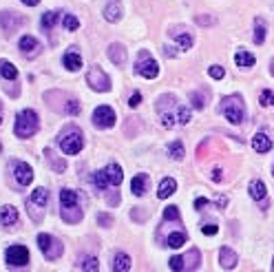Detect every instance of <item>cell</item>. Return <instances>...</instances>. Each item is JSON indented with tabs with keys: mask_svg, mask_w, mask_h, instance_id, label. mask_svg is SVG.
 <instances>
[{
	"mask_svg": "<svg viewBox=\"0 0 274 272\" xmlns=\"http://www.w3.org/2000/svg\"><path fill=\"white\" fill-rule=\"evenodd\" d=\"M219 111L223 113V117L230 122V124H241L245 117V104L241 96H228L221 100Z\"/></svg>",
	"mask_w": 274,
	"mask_h": 272,
	"instance_id": "6da1fadb",
	"label": "cell"
},
{
	"mask_svg": "<svg viewBox=\"0 0 274 272\" xmlns=\"http://www.w3.org/2000/svg\"><path fill=\"white\" fill-rule=\"evenodd\" d=\"M58 144L60 148H62L64 155H77L82 151V144H84V139H82V133L77 126H64V131L60 133L58 137Z\"/></svg>",
	"mask_w": 274,
	"mask_h": 272,
	"instance_id": "7a4b0ae2",
	"label": "cell"
},
{
	"mask_svg": "<svg viewBox=\"0 0 274 272\" xmlns=\"http://www.w3.org/2000/svg\"><path fill=\"white\" fill-rule=\"evenodd\" d=\"M38 126H40V117L36 111L27 109V111H20V113L16 115V135H18V137H22V139L31 137V135L38 131Z\"/></svg>",
	"mask_w": 274,
	"mask_h": 272,
	"instance_id": "3957f363",
	"label": "cell"
},
{
	"mask_svg": "<svg viewBox=\"0 0 274 272\" xmlns=\"http://www.w3.org/2000/svg\"><path fill=\"white\" fill-rule=\"evenodd\" d=\"M60 206H62V219L67 224H77L82 219V208L77 206V195L69 188L60 193Z\"/></svg>",
	"mask_w": 274,
	"mask_h": 272,
	"instance_id": "277c9868",
	"label": "cell"
},
{
	"mask_svg": "<svg viewBox=\"0 0 274 272\" xmlns=\"http://www.w3.org/2000/svg\"><path fill=\"white\" fill-rule=\"evenodd\" d=\"M47 201H49V191L47 188H36L31 193L29 201H27V213L31 215L34 221H42L44 219V208H47Z\"/></svg>",
	"mask_w": 274,
	"mask_h": 272,
	"instance_id": "5b68a950",
	"label": "cell"
},
{
	"mask_svg": "<svg viewBox=\"0 0 274 272\" xmlns=\"http://www.w3.org/2000/svg\"><path fill=\"white\" fill-rule=\"evenodd\" d=\"M135 73L146 78V80H155V78H157L159 67L148 51H140V56H137V60H135Z\"/></svg>",
	"mask_w": 274,
	"mask_h": 272,
	"instance_id": "8992f818",
	"label": "cell"
},
{
	"mask_svg": "<svg viewBox=\"0 0 274 272\" xmlns=\"http://www.w3.org/2000/svg\"><path fill=\"white\" fill-rule=\"evenodd\" d=\"M157 109H159V113H162V124L166 126V129H170V126L177 124V119H175V109H177V100H175L173 96H164V97H159Z\"/></svg>",
	"mask_w": 274,
	"mask_h": 272,
	"instance_id": "52a82bcc",
	"label": "cell"
},
{
	"mask_svg": "<svg viewBox=\"0 0 274 272\" xmlns=\"http://www.w3.org/2000/svg\"><path fill=\"white\" fill-rule=\"evenodd\" d=\"M38 246H40V250L44 253V257H47L49 261H53V259H58L60 254H62V244H60L58 239H53L51 234H47V233L38 234Z\"/></svg>",
	"mask_w": 274,
	"mask_h": 272,
	"instance_id": "ba28073f",
	"label": "cell"
},
{
	"mask_svg": "<svg viewBox=\"0 0 274 272\" xmlns=\"http://www.w3.org/2000/svg\"><path fill=\"white\" fill-rule=\"evenodd\" d=\"M87 82L93 91H97V93L111 91V78L106 76L100 67H91V71H89V76H87Z\"/></svg>",
	"mask_w": 274,
	"mask_h": 272,
	"instance_id": "9c48e42d",
	"label": "cell"
},
{
	"mask_svg": "<svg viewBox=\"0 0 274 272\" xmlns=\"http://www.w3.org/2000/svg\"><path fill=\"white\" fill-rule=\"evenodd\" d=\"M5 259L11 268H22L29 263V250L24 246H11V248H7Z\"/></svg>",
	"mask_w": 274,
	"mask_h": 272,
	"instance_id": "30bf717a",
	"label": "cell"
},
{
	"mask_svg": "<svg viewBox=\"0 0 274 272\" xmlns=\"http://www.w3.org/2000/svg\"><path fill=\"white\" fill-rule=\"evenodd\" d=\"M93 124L100 129H111L115 124V111L111 106H97L93 111Z\"/></svg>",
	"mask_w": 274,
	"mask_h": 272,
	"instance_id": "8fae6325",
	"label": "cell"
},
{
	"mask_svg": "<svg viewBox=\"0 0 274 272\" xmlns=\"http://www.w3.org/2000/svg\"><path fill=\"white\" fill-rule=\"evenodd\" d=\"M11 166H14L16 181H18L20 186H29L31 179H34V171H31L29 164H24V162H11Z\"/></svg>",
	"mask_w": 274,
	"mask_h": 272,
	"instance_id": "7c38bea8",
	"label": "cell"
},
{
	"mask_svg": "<svg viewBox=\"0 0 274 272\" xmlns=\"http://www.w3.org/2000/svg\"><path fill=\"white\" fill-rule=\"evenodd\" d=\"M250 195L255 201H259V206L263 210L268 208V188H265V184L261 179H255L250 184Z\"/></svg>",
	"mask_w": 274,
	"mask_h": 272,
	"instance_id": "4fadbf2b",
	"label": "cell"
},
{
	"mask_svg": "<svg viewBox=\"0 0 274 272\" xmlns=\"http://www.w3.org/2000/svg\"><path fill=\"white\" fill-rule=\"evenodd\" d=\"M62 64H64V69L67 71H80L82 69V56H80V51H77L75 47L73 49H69L67 53H64V58H62Z\"/></svg>",
	"mask_w": 274,
	"mask_h": 272,
	"instance_id": "5bb4252c",
	"label": "cell"
},
{
	"mask_svg": "<svg viewBox=\"0 0 274 272\" xmlns=\"http://www.w3.org/2000/svg\"><path fill=\"white\" fill-rule=\"evenodd\" d=\"M219 263H221V268H226V270H232V268L239 263V257H237V253L232 248L223 246V248L219 250Z\"/></svg>",
	"mask_w": 274,
	"mask_h": 272,
	"instance_id": "9a60e30c",
	"label": "cell"
},
{
	"mask_svg": "<svg viewBox=\"0 0 274 272\" xmlns=\"http://www.w3.org/2000/svg\"><path fill=\"white\" fill-rule=\"evenodd\" d=\"M104 18L109 22H120L122 18V7H120V0H106V7H104Z\"/></svg>",
	"mask_w": 274,
	"mask_h": 272,
	"instance_id": "2e32d148",
	"label": "cell"
},
{
	"mask_svg": "<svg viewBox=\"0 0 274 272\" xmlns=\"http://www.w3.org/2000/svg\"><path fill=\"white\" fill-rule=\"evenodd\" d=\"M130 191H133V195L144 197L148 193V175H135L130 181Z\"/></svg>",
	"mask_w": 274,
	"mask_h": 272,
	"instance_id": "e0dca14e",
	"label": "cell"
},
{
	"mask_svg": "<svg viewBox=\"0 0 274 272\" xmlns=\"http://www.w3.org/2000/svg\"><path fill=\"white\" fill-rule=\"evenodd\" d=\"M175 191H177V181H175L173 177H164V179L159 181L157 197H159V199H166V197H170Z\"/></svg>",
	"mask_w": 274,
	"mask_h": 272,
	"instance_id": "ac0fdd59",
	"label": "cell"
},
{
	"mask_svg": "<svg viewBox=\"0 0 274 272\" xmlns=\"http://www.w3.org/2000/svg\"><path fill=\"white\" fill-rule=\"evenodd\" d=\"M170 36H173L175 38V42H177V49L179 51H188V49L193 47V36L190 34H186V31H182V34H179V29H173V31H170Z\"/></svg>",
	"mask_w": 274,
	"mask_h": 272,
	"instance_id": "d6986e66",
	"label": "cell"
},
{
	"mask_svg": "<svg viewBox=\"0 0 274 272\" xmlns=\"http://www.w3.org/2000/svg\"><path fill=\"white\" fill-rule=\"evenodd\" d=\"M252 148H255L256 153H268L270 148H272V139L265 133H256L255 137H252Z\"/></svg>",
	"mask_w": 274,
	"mask_h": 272,
	"instance_id": "ffe728a7",
	"label": "cell"
},
{
	"mask_svg": "<svg viewBox=\"0 0 274 272\" xmlns=\"http://www.w3.org/2000/svg\"><path fill=\"white\" fill-rule=\"evenodd\" d=\"M18 221V210L14 206H2L0 208V224L2 226H14Z\"/></svg>",
	"mask_w": 274,
	"mask_h": 272,
	"instance_id": "44dd1931",
	"label": "cell"
},
{
	"mask_svg": "<svg viewBox=\"0 0 274 272\" xmlns=\"http://www.w3.org/2000/svg\"><path fill=\"white\" fill-rule=\"evenodd\" d=\"M106 177H109V184H111L113 188H117L122 184V177H124V173H122V168L117 166V164H111V166L104 168Z\"/></svg>",
	"mask_w": 274,
	"mask_h": 272,
	"instance_id": "7402d4cb",
	"label": "cell"
},
{
	"mask_svg": "<svg viewBox=\"0 0 274 272\" xmlns=\"http://www.w3.org/2000/svg\"><path fill=\"white\" fill-rule=\"evenodd\" d=\"M38 49H40V42L34 38V36H22V38H20V51H22V53L34 56Z\"/></svg>",
	"mask_w": 274,
	"mask_h": 272,
	"instance_id": "603a6c76",
	"label": "cell"
},
{
	"mask_svg": "<svg viewBox=\"0 0 274 272\" xmlns=\"http://www.w3.org/2000/svg\"><path fill=\"white\" fill-rule=\"evenodd\" d=\"M109 58H111V60L117 64V67H122V64H124V60H126V51H124V47H122L120 42L111 44V47H109Z\"/></svg>",
	"mask_w": 274,
	"mask_h": 272,
	"instance_id": "cb8c5ba5",
	"label": "cell"
},
{
	"mask_svg": "<svg viewBox=\"0 0 274 272\" xmlns=\"http://www.w3.org/2000/svg\"><path fill=\"white\" fill-rule=\"evenodd\" d=\"M166 244H168V248H182L183 244H186V230H173V233L168 234V239H166Z\"/></svg>",
	"mask_w": 274,
	"mask_h": 272,
	"instance_id": "d4e9b609",
	"label": "cell"
},
{
	"mask_svg": "<svg viewBox=\"0 0 274 272\" xmlns=\"http://www.w3.org/2000/svg\"><path fill=\"white\" fill-rule=\"evenodd\" d=\"M0 78H5V80H18V69L14 67L11 62L7 60H0Z\"/></svg>",
	"mask_w": 274,
	"mask_h": 272,
	"instance_id": "484cf974",
	"label": "cell"
},
{
	"mask_svg": "<svg viewBox=\"0 0 274 272\" xmlns=\"http://www.w3.org/2000/svg\"><path fill=\"white\" fill-rule=\"evenodd\" d=\"M130 268V257L126 253H117L115 261H113V270L115 272H126Z\"/></svg>",
	"mask_w": 274,
	"mask_h": 272,
	"instance_id": "4316f807",
	"label": "cell"
},
{
	"mask_svg": "<svg viewBox=\"0 0 274 272\" xmlns=\"http://www.w3.org/2000/svg\"><path fill=\"white\" fill-rule=\"evenodd\" d=\"M235 62L239 64V67H243V69H248V67H255V56L252 53H248V51H237V56H235Z\"/></svg>",
	"mask_w": 274,
	"mask_h": 272,
	"instance_id": "83f0119b",
	"label": "cell"
},
{
	"mask_svg": "<svg viewBox=\"0 0 274 272\" xmlns=\"http://www.w3.org/2000/svg\"><path fill=\"white\" fill-rule=\"evenodd\" d=\"M183 261H186V270H195V268H199V261H201V257H199V250L193 248L190 253L183 257Z\"/></svg>",
	"mask_w": 274,
	"mask_h": 272,
	"instance_id": "f1b7e54d",
	"label": "cell"
},
{
	"mask_svg": "<svg viewBox=\"0 0 274 272\" xmlns=\"http://www.w3.org/2000/svg\"><path fill=\"white\" fill-rule=\"evenodd\" d=\"M255 42L256 44L265 42V22H263V18H255Z\"/></svg>",
	"mask_w": 274,
	"mask_h": 272,
	"instance_id": "f546056e",
	"label": "cell"
},
{
	"mask_svg": "<svg viewBox=\"0 0 274 272\" xmlns=\"http://www.w3.org/2000/svg\"><path fill=\"white\" fill-rule=\"evenodd\" d=\"M175 119H177V124H186L188 119H190V109L183 104H177V109H175Z\"/></svg>",
	"mask_w": 274,
	"mask_h": 272,
	"instance_id": "4dcf8cb0",
	"label": "cell"
},
{
	"mask_svg": "<svg viewBox=\"0 0 274 272\" xmlns=\"http://www.w3.org/2000/svg\"><path fill=\"white\" fill-rule=\"evenodd\" d=\"M93 184H95L100 191H106V188L111 186L109 184V177H106V173L104 171H97V173H93Z\"/></svg>",
	"mask_w": 274,
	"mask_h": 272,
	"instance_id": "1f68e13d",
	"label": "cell"
},
{
	"mask_svg": "<svg viewBox=\"0 0 274 272\" xmlns=\"http://www.w3.org/2000/svg\"><path fill=\"white\" fill-rule=\"evenodd\" d=\"M80 268L82 270H87V272H97V268H100V263H97V259L95 257H82V261H80Z\"/></svg>",
	"mask_w": 274,
	"mask_h": 272,
	"instance_id": "d6a6232c",
	"label": "cell"
},
{
	"mask_svg": "<svg viewBox=\"0 0 274 272\" xmlns=\"http://www.w3.org/2000/svg\"><path fill=\"white\" fill-rule=\"evenodd\" d=\"M58 18H60V14H58V11H47V14L42 16V27L47 29V31H51V29H53V24L58 22Z\"/></svg>",
	"mask_w": 274,
	"mask_h": 272,
	"instance_id": "836d02e7",
	"label": "cell"
},
{
	"mask_svg": "<svg viewBox=\"0 0 274 272\" xmlns=\"http://www.w3.org/2000/svg\"><path fill=\"white\" fill-rule=\"evenodd\" d=\"M168 155H170L173 159H177V162H179V159H183V144L179 142V139H177V142H173V144L168 146Z\"/></svg>",
	"mask_w": 274,
	"mask_h": 272,
	"instance_id": "e575fe53",
	"label": "cell"
},
{
	"mask_svg": "<svg viewBox=\"0 0 274 272\" xmlns=\"http://www.w3.org/2000/svg\"><path fill=\"white\" fill-rule=\"evenodd\" d=\"M164 219L166 221H173V224H179V210H177V206H168V208L164 210Z\"/></svg>",
	"mask_w": 274,
	"mask_h": 272,
	"instance_id": "d590c367",
	"label": "cell"
},
{
	"mask_svg": "<svg viewBox=\"0 0 274 272\" xmlns=\"http://www.w3.org/2000/svg\"><path fill=\"white\" fill-rule=\"evenodd\" d=\"M80 113V102L75 97H69L67 104H64V115H77Z\"/></svg>",
	"mask_w": 274,
	"mask_h": 272,
	"instance_id": "8d00e7d4",
	"label": "cell"
},
{
	"mask_svg": "<svg viewBox=\"0 0 274 272\" xmlns=\"http://www.w3.org/2000/svg\"><path fill=\"white\" fill-rule=\"evenodd\" d=\"M168 266L173 268L175 272H182V270H186V261H183V257H182V254H175V257H170Z\"/></svg>",
	"mask_w": 274,
	"mask_h": 272,
	"instance_id": "74e56055",
	"label": "cell"
},
{
	"mask_svg": "<svg viewBox=\"0 0 274 272\" xmlns=\"http://www.w3.org/2000/svg\"><path fill=\"white\" fill-rule=\"evenodd\" d=\"M259 102H261V106H274V91L263 89V91H261Z\"/></svg>",
	"mask_w": 274,
	"mask_h": 272,
	"instance_id": "f35d334b",
	"label": "cell"
},
{
	"mask_svg": "<svg viewBox=\"0 0 274 272\" xmlns=\"http://www.w3.org/2000/svg\"><path fill=\"white\" fill-rule=\"evenodd\" d=\"M77 27H80V22H77L75 16H71V14L64 16V29H67V31H75Z\"/></svg>",
	"mask_w": 274,
	"mask_h": 272,
	"instance_id": "ab89813d",
	"label": "cell"
},
{
	"mask_svg": "<svg viewBox=\"0 0 274 272\" xmlns=\"http://www.w3.org/2000/svg\"><path fill=\"white\" fill-rule=\"evenodd\" d=\"M193 106L195 109H203V106H206V96H203V93H199V91H193Z\"/></svg>",
	"mask_w": 274,
	"mask_h": 272,
	"instance_id": "60d3db41",
	"label": "cell"
},
{
	"mask_svg": "<svg viewBox=\"0 0 274 272\" xmlns=\"http://www.w3.org/2000/svg\"><path fill=\"white\" fill-rule=\"evenodd\" d=\"M47 155H49V157H51V162H53V168H55V171H58V173H62L64 168H67V164H64L62 159H55V157H53L51 148H47Z\"/></svg>",
	"mask_w": 274,
	"mask_h": 272,
	"instance_id": "b9f144b4",
	"label": "cell"
},
{
	"mask_svg": "<svg viewBox=\"0 0 274 272\" xmlns=\"http://www.w3.org/2000/svg\"><path fill=\"white\" fill-rule=\"evenodd\" d=\"M210 78H215V80H221L223 76H226V71H223V67H219V64H212L210 67Z\"/></svg>",
	"mask_w": 274,
	"mask_h": 272,
	"instance_id": "7bdbcfd3",
	"label": "cell"
},
{
	"mask_svg": "<svg viewBox=\"0 0 274 272\" xmlns=\"http://www.w3.org/2000/svg\"><path fill=\"white\" fill-rule=\"evenodd\" d=\"M97 224H100L102 228H109V226H111L113 221H111V217H109V215H104V213H100V215H97Z\"/></svg>",
	"mask_w": 274,
	"mask_h": 272,
	"instance_id": "ee69618b",
	"label": "cell"
},
{
	"mask_svg": "<svg viewBox=\"0 0 274 272\" xmlns=\"http://www.w3.org/2000/svg\"><path fill=\"white\" fill-rule=\"evenodd\" d=\"M140 102H142V93H140V91H135L133 96H130L128 104H130V106H140Z\"/></svg>",
	"mask_w": 274,
	"mask_h": 272,
	"instance_id": "f6af8a7d",
	"label": "cell"
},
{
	"mask_svg": "<svg viewBox=\"0 0 274 272\" xmlns=\"http://www.w3.org/2000/svg\"><path fill=\"white\" fill-rule=\"evenodd\" d=\"M217 230H219V228H217L215 224H206V226H201V233H203V234H217Z\"/></svg>",
	"mask_w": 274,
	"mask_h": 272,
	"instance_id": "bcb514c9",
	"label": "cell"
},
{
	"mask_svg": "<svg viewBox=\"0 0 274 272\" xmlns=\"http://www.w3.org/2000/svg\"><path fill=\"white\" fill-rule=\"evenodd\" d=\"M197 22H203V27H210V24H215V18H208V16H197Z\"/></svg>",
	"mask_w": 274,
	"mask_h": 272,
	"instance_id": "7dc6e473",
	"label": "cell"
},
{
	"mask_svg": "<svg viewBox=\"0 0 274 272\" xmlns=\"http://www.w3.org/2000/svg\"><path fill=\"white\" fill-rule=\"evenodd\" d=\"M215 204L219 206V208H226V206H228V197H226V195H219V197H215Z\"/></svg>",
	"mask_w": 274,
	"mask_h": 272,
	"instance_id": "c3c4849f",
	"label": "cell"
},
{
	"mask_svg": "<svg viewBox=\"0 0 274 272\" xmlns=\"http://www.w3.org/2000/svg\"><path fill=\"white\" fill-rule=\"evenodd\" d=\"M206 206H208V199H206V197H199V199L195 201V208H197V210H203Z\"/></svg>",
	"mask_w": 274,
	"mask_h": 272,
	"instance_id": "681fc988",
	"label": "cell"
},
{
	"mask_svg": "<svg viewBox=\"0 0 274 272\" xmlns=\"http://www.w3.org/2000/svg\"><path fill=\"white\" fill-rule=\"evenodd\" d=\"M212 179H215V181L221 179V171H219V168H215V171H212Z\"/></svg>",
	"mask_w": 274,
	"mask_h": 272,
	"instance_id": "f907efd6",
	"label": "cell"
},
{
	"mask_svg": "<svg viewBox=\"0 0 274 272\" xmlns=\"http://www.w3.org/2000/svg\"><path fill=\"white\" fill-rule=\"evenodd\" d=\"M22 2H24V5H27V7H34V5H38L40 0H22Z\"/></svg>",
	"mask_w": 274,
	"mask_h": 272,
	"instance_id": "816d5d0a",
	"label": "cell"
},
{
	"mask_svg": "<svg viewBox=\"0 0 274 272\" xmlns=\"http://www.w3.org/2000/svg\"><path fill=\"white\" fill-rule=\"evenodd\" d=\"M270 71H272V76H274V62H272V67H270Z\"/></svg>",
	"mask_w": 274,
	"mask_h": 272,
	"instance_id": "f5cc1de1",
	"label": "cell"
},
{
	"mask_svg": "<svg viewBox=\"0 0 274 272\" xmlns=\"http://www.w3.org/2000/svg\"><path fill=\"white\" fill-rule=\"evenodd\" d=\"M272 270H274V261H272Z\"/></svg>",
	"mask_w": 274,
	"mask_h": 272,
	"instance_id": "db71d44e",
	"label": "cell"
},
{
	"mask_svg": "<svg viewBox=\"0 0 274 272\" xmlns=\"http://www.w3.org/2000/svg\"><path fill=\"white\" fill-rule=\"evenodd\" d=\"M272 173H274V168H272Z\"/></svg>",
	"mask_w": 274,
	"mask_h": 272,
	"instance_id": "11a10c76",
	"label": "cell"
},
{
	"mask_svg": "<svg viewBox=\"0 0 274 272\" xmlns=\"http://www.w3.org/2000/svg\"><path fill=\"white\" fill-rule=\"evenodd\" d=\"M0 148H2V146H0Z\"/></svg>",
	"mask_w": 274,
	"mask_h": 272,
	"instance_id": "9f6ffc18",
	"label": "cell"
}]
</instances>
